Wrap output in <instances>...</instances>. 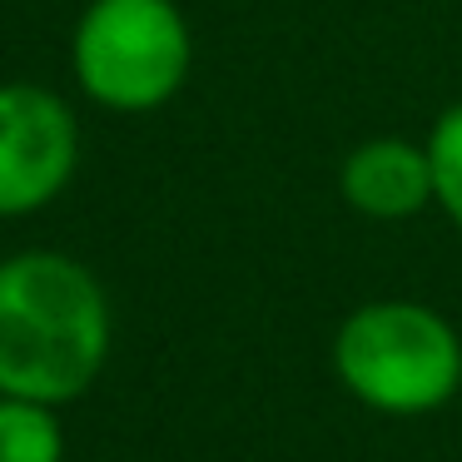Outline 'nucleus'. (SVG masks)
Returning <instances> with one entry per match:
<instances>
[{"instance_id":"4","label":"nucleus","mask_w":462,"mask_h":462,"mask_svg":"<svg viewBox=\"0 0 462 462\" xmlns=\"http://www.w3.org/2000/svg\"><path fill=\"white\" fill-rule=\"evenodd\" d=\"M80 130L60 95L41 85H0V219L35 214L70 184Z\"/></svg>"},{"instance_id":"7","label":"nucleus","mask_w":462,"mask_h":462,"mask_svg":"<svg viewBox=\"0 0 462 462\" xmlns=\"http://www.w3.org/2000/svg\"><path fill=\"white\" fill-rule=\"evenodd\" d=\"M428 154H432V180H438V209L462 229V100L438 115V125L428 134Z\"/></svg>"},{"instance_id":"5","label":"nucleus","mask_w":462,"mask_h":462,"mask_svg":"<svg viewBox=\"0 0 462 462\" xmlns=\"http://www.w3.org/2000/svg\"><path fill=\"white\" fill-rule=\"evenodd\" d=\"M338 194L353 214L378 224L418 219L428 204H438V180H432L428 144H412L402 134H378L348 150L338 164Z\"/></svg>"},{"instance_id":"1","label":"nucleus","mask_w":462,"mask_h":462,"mask_svg":"<svg viewBox=\"0 0 462 462\" xmlns=\"http://www.w3.org/2000/svg\"><path fill=\"white\" fill-rule=\"evenodd\" d=\"M110 358V299L70 254L0 263V398L60 408L90 393Z\"/></svg>"},{"instance_id":"6","label":"nucleus","mask_w":462,"mask_h":462,"mask_svg":"<svg viewBox=\"0 0 462 462\" xmlns=\"http://www.w3.org/2000/svg\"><path fill=\"white\" fill-rule=\"evenodd\" d=\"M0 462H65V428L55 408L0 398Z\"/></svg>"},{"instance_id":"3","label":"nucleus","mask_w":462,"mask_h":462,"mask_svg":"<svg viewBox=\"0 0 462 462\" xmlns=\"http://www.w3.org/2000/svg\"><path fill=\"white\" fill-rule=\"evenodd\" d=\"M70 60L95 105L140 115L180 95L194 45L174 0H95L75 25Z\"/></svg>"},{"instance_id":"2","label":"nucleus","mask_w":462,"mask_h":462,"mask_svg":"<svg viewBox=\"0 0 462 462\" xmlns=\"http://www.w3.org/2000/svg\"><path fill=\"white\" fill-rule=\"evenodd\" d=\"M333 378L383 418H428L462 388V333L418 299H373L343 313L328 343Z\"/></svg>"}]
</instances>
